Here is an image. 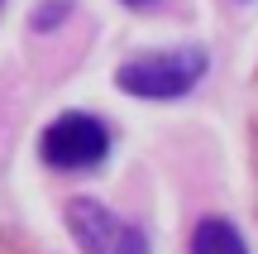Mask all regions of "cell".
<instances>
[{
	"mask_svg": "<svg viewBox=\"0 0 258 254\" xmlns=\"http://www.w3.org/2000/svg\"><path fill=\"white\" fill-rule=\"evenodd\" d=\"M206 67H211V53L196 48V43H186V48L144 53V58L120 63L115 86L129 91V96H139V101H177V96H186L206 77Z\"/></svg>",
	"mask_w": 258,
	"mask_h": 254,
	"instance_id": "obj_1",
	"label": "cell"
},
{
	"mask_svg": "<svg viewBox=\"0 0 258 254\" xmlns=\"http://www.w3.org/2000/svg\"><path fill=\"white\" fill-rule=\"evenodd\" d=\"M38 154H43V163L67 168V173L96 168V163L110 154V130H105V120H96V115H86V111H67L43 130Z\"/></svg>",
	"mask_w": 258,
	"mask_h": 254,
	"instance_id": "obj_2",
	"label": "cell"
},
{
	"mask_svg": "<svg viewBox=\"0 0 258 254\" xmlns=\"http://www.w3.org/2000/svg\"><path fill=\"white\" fill-rule=\"evenodd\" d=\"M67 226H72L82 254H148V235L129 221H115L101 201L77 197L67 201Z\"/></svg>",
	"mask_w": 258,
	"mask_h": 254,
	"instance_id": "obj_3",
	"label": "cell"
},
{
	"mask_svg": "<svg viewBox=\"0 0 258 254\" xmlns=\"http://www.w3.org/2000/svg\"><path fill=\"white\" fill-rule=\"evenodd\" d=\"M191 254H249V245L225 216H201L191 230Z\"/></svg>",
	"mask_w": 258,
	"mask_h": 254,
	"instance_id": "obj_4",
	"label": "cell"
},
{
	"mask_svg": "<svg viewBox=\"0 0 258 254\" xmlns=\"http://www.w3.org/2000/svg\"><path fill=\"white\" fill-rule=\"evenodd\" d=\"M67 15H72V0H48L43 10H34V29H38V34H48V29L62 24Z\"/></svg>",
	"mask_w": 258,
	"mask_h": 254,
	"instance_id": "obj_5",
	"label": "cell"
},
{
	"mask_svg": "<svg viewBox=\"0 0 258 254\" xmlns=\"http://www.w3.org/2000/svg\"><path fill=\"white\" fill-rule=\"evenodd\" d=\"M124 5H134V10H139V5H153V0H124Z\"/></svg>",
	"mask_w": 258,
	"mask_h": 254,
	"instance_id": "obj_6",
	"label": "cell"
},
{
	"mask_svg": "<svg viewBox=\"0 0 258 254\" xmlns=\"http://www.w3.org/2000/svg\"><path fill=\"white\" fill-rule=\"evenodd\" d=\"M0 5H5V0H0Z\"/></svg>",
	"mask_w": 258,
	"mask_h": 254,
	"instance_id": "obj_7",
	"label": "cell"
},
{
	"mask_svg": "<svg viewBox=\"0 0 258 254\" xmlns=\"http://www.w3.org/2000/svg\"><path fill=\"white\" fill-rule=\"evenodd\" d=\"M0 254H5V249H0Z\"/></svg>",
	"mask_w": 258,
	"mask_h": 254,
	"instance_id": "obj_8",
	"label": "cell"
}]
</instances>
